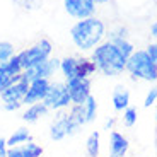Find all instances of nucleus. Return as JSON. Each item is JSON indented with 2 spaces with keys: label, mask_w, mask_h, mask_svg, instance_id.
Listing matches in <instances>:
<instances>
[{
  "label": "nucleus",
  "mask_w": 157,
  "mask_h": 157,
  "mask_svg": "<svg viewBox=\"0 0 157 157\" xmlns=\"http://www.w3.org/2000/svg\"><path fill=\"white\" fill-rule=\"evenodd\" d=\"M50 82L51 80H48V78H36V80L29 82V89L22 99L24 106H31V104H36V102H43L44 96L48 92V87H50Z\"/></svg>",
  "instance_id": "11"
},
{
  "label": "nucleus",
  "mask_w": 157,
  "mask_h": 157,
  "mask_svg": "<svg viewBox=\"0 0 157 157\" xmlns=\"http://www.w3.org/2000/svg\"><path fill=\"white\" fill-rule=\"evenodd\" d=\"M28 142H31V132L28 128H17L7 138V145H9V149H12V147H19L22 144H28Z\"/></svg>",
  "instance_id": "18"
},
{
  "label": "nucleus",
  "mask_w": 157,
  "mask_h": 157,
  "mask_svg": "<svg viewBox=\"0 0 157 157\" xmlns=\"http://www.w3.org/2000/svg\"><path fill=\"white\" fill-rule=\"evenodd\" d=\"M51 51H53L51 41L43 38V39H39L36 44H33V46L22 50L21 53H17V58H19L22 70H26V68H31L34 65H38V63L48 60L51 56Z\"/></svg>",
  "instance_id": "4"
},
{
  "label": "nucleus",
  "mask_w": 157,
  "mask_h": 157,
  "mask_svg": "<svg viewBox=\"0 0 157 157\" xmlns=\"http://www.w3.org/2000/svg\"><path fill=\"white\" fill-rule=\"evenodd\" d=\"M24 106L22 101H10V102H4V109L7 111H17Z\"/></svg>",
  "instance_id": "26"
},
{
  "label": "nucleus",
  "mask_w": 157,
  "mask_h": 157,
  "mask_svg": "<svg viewBox=\"0 0 157 157\" xmlns=\"http://www.w3.org/2000/svg\"><path fill=\"white\" fill-rule=\"evenodd\" d=\"M154 104H157V86L150 87V90L145 96V101H144V106L145 108H150V106H154Z\"/></svg>",
  "instance_id": "25"
},
{
  "label": "nucleus",
  "mask_w": 157,
  "mask_h": 157,
  "mask_svg": "<svg viewBox=\"0 0 157 157\" xmlns=\"http://www.w3.org/2000/svg\"><path fill=\"white\" fill-rule=\"evenodd\" d=\"M43 104L51 111H63L72 106L70 94H68L65 82H50L48 92L43 99Z\"/></svg>",
  "instance_id": "5"
},
{
  "label": "nucleus",
  "mask_w": 157,
  "mask_h": 157,
  "mask_svg": "<svg viewBox=\"0 0 157 157\" xmlns=\"http://www.w3.org/2000/svg\"><path fill=\"white\" fill-rule=\"evenodd\" d=\"M123 113V125L128 126V128H132V126L137 123V109L132 106H128L125 111H121Z\"/></svg>",
  "instance_id": "24"
},
{
  "label": "nucleus",
  "mask_w": 157,
  "mask_h": 157,
  "mask_svg": "<svg viewBox=\"0 0 157 157\" xmlns=\"http://www.w3.org/2000/svg\"><path fill=\"white\" fill-rule=\"evenodd\" d=\"M58 70H60V60L58 58H51L50 56L48 60L38 63V65H34V67L22 70L21 78L26 80V82H33V80H36V78H48V80H50Z\"/></svg>",
  "instance_id": "6"
},
{
  "label": "nucleus",
  "mask_w": 157,
  "mask_h": 157,
  "mask_svg": "<svg viewBox=\"0 0 157 157\" xmlns=\"http://www.w3.org/2000/svg\"><path fill=\"white\" fill-rule=\"evenodd\" d=\"M14 55V44L10 41H0V63L9 62Z\"/></svg>",
  "instance_id": "23"
},
{
  "label": "nucleus",
  "mask_w": 157,
  "mask_h": 157,
  "mask_svg": "<svg viewBox=\"0 0 157 157\" xmlns=\"http://www.w3.org/2000/svg\"><path fill=\"white\" fill-rule=\"evenodd\" d=\"M86 150H87V155L89 157H99V152H101V133H99L98 130L92 132L87 137Z\"/></svg>",
  "instance_id": "19"
},
{
  "label": "nucleus",
  "mask_w": 157,
  "mask_h": 157,
  "mask_svg": "<svg viewBox=\"0 0 157 157\" xmlns=\"http://www.w3.org/2000/svg\"><path fill=\"white\" fill-rule=\"evenodd\" d=\"M48 108L44 106L43 102H36V104H31V106L26 108V111L22 113V120L26 123H36L38 120H41L43 116L48 114Z\"/></svg>",
  "instance_id": "16"
},
{
  "label": "nucleus",
  "mask_w": 157,
  "mask_h": 157,
  "mask_svg": "<svg viewBox=\"0 0 157 157\" xmlns=\"http://www.w3.org/2000/svg\"><path fill=\"white\" fill-rule=\"evenodd\" d=\"M155 120H157V108H155Z\"/></svg>",
  "instance_id": "35"
},
{
  "label": "nucleus",
  "mask_w": 157,
  "mask_h": 157,
  "mask_svg": "<svg viewBox=\"0 0 157 157\" xmlns=\"http://www.w3.org/2000/svg\"><path fill=\"white\" fill-rule=\"evenodd\" d=\"M111 101H113V108L116 111H125L130 106V90L125 86H116L113 90V96H111Z\"/></svg>",
  "instance_id": "15"
},
{
  "label": "nucleus",
  "mask_w": 157,
  "mask_h": 157,
  "mask_svg": "<svg viewBox=\"0 0 157 157\" xmlns=\"http://www.w3.org/2000/svg\"><path fill=\"white\" fill-rule=\"evenodd\" d=\"M7 157H26V155H24V152H22L21 147H12V149H9Z\"/></svg>",
  "instance_id": "28"
},
{
  "label": "nucleus",
  "mask_w": 157,
  "mask_h": 157,
  "mask_svg": "<svg viewBox=\"0 0 157 157\" xmlns=\"http://www.w3.org/2000/svg\"><path fill=\"white\" fill-rule=\"evenodd\" d=\"M155 144H157V130H155Z\"/></svg>",
  "instance_id": "34"
},
{
  "label": "nucleus",
  "mask_w": 157,
  "mask_h": 157,
  "mask_svg": "<svg viewBox=\"0 0 157 157\" xmlns=\"http://www.w3.org/2000/svg\"><path fill=\"white\" fill-rule=\"evenodd\" d=\"M90 60L94 62L98 72L108 77H118L125 72L128 58L123 56V53L118 50L116 44L106 39L90 51Z\"/></svg>",
  "instance_id": "2"
},
{
  "label": "nucleus",
  "mask_w": 157,
  "mask_h": 157,
  "mask_svg": "<svg viewBox=\"0 0 157 157\" xmlns=\"http://www.w3.org/2000/svg\"><path fill=\"white\" fill-rule=\"evenodd\" d=\"M147 53L150 55V58H152L154 65L157 67V41H155V43H150L149 46H147Z\"/></svg>",
  "instance_id": "27"
},
{
  "label": "nucleus",
  "mask_w": 157,
  "mask_h": 157,
  "mask_svg": "<svg viewBox=\"0 0 157 157\" xmlns=\"http://www.w3.org/2000/svg\"><path fill=\"white\" fill-rule=\"evenodd\" d=\"M104 38H106V26L96 16L77 21L70 28L72 43L80 51H92L102 43Z\"/></svg>",
  "instance_id": "1"
},
{
  "label": "nucleus",
  "mask_w": 157,
  "mask_h": 157,
  "mask_svg": "<svg viewBox=\"0 0 157 157\" xmlns=\"http://www.w3.org/2000/svg\"><path fill=\"white\" fill-rule=\"evenodd\" d=\"M29 89V82L19 78L17 82H14L12 86H9L5 90H2V94H0V99L2 102H10V101H22L26 92Z\"/></svg>",
  "instance_id": "12"
},
{
  "label": "nucleus",
  "mask_w": 157,
  "mask_h": 157,
  "mask_svg": "<svg viewBox=\"0 0 157 157\" xmlns=\"http://www.w3.org/2000/svg\"><path fill=\"white\" fill-rule=\"evenodd\" d=\"M21 74H22V67H21L17 55H14L9 62L0 63V80L5 86V89L14 82H17L21 78Z\"/></svg>",
  "instance_id": "10"
},
{
  "label": "nucleus",
  "mask_w": 157,
  "mask_h": 157,
  "mask_svg": "<svg viewBox=\"0 0 157 157\" xmlns=\"http://www.w3.org/2000/svg\"><path fill=\"white\" fill-rule=\"evenodd\" d=\"M113 126H114V118H109L106 121V125H104V128L106 130H113Z\"/></svg>",
  "instance_id": "31"
},
{
  "label": "nucleus",
  "mask_w": 157,
  "mask_h": 157,
  "mask_svg": "<svg viewBox=\"0 0 157 157\" xmlns=\"http://www.w3.org/2000/svg\"><path fill=\"white\" fill-rule=\"evenodd\" d=\"M126 72L133 80H145V82H155L157 80V67L154 65L147 50H135L128 60H126Z\"/></svg>",
  "instance_id": "3"
},
{
  "label": "nucleus",
  "mask_w": 157,
  "mask_h": 157,
  "mask_svg": "<svg viewBox=\"0 0 157 157\" xmlns=\"http://www.w3.org/2000/svg\"><path fill=\"white\" fill-rule=\"evenodd\" d=\"M77 133V130L72 126L70 120H68V114L67 111H58V114L55 116V120L51 121V126H50V137L51 140L55 142H60L63 138L70 137V135Z\"/></svg>",
  "instance_id": "8"
},
{
  "label": "nucleus",
  "mask_w": 157,
  "mask_h": 157,
  "mask_svg": "<svg viewBox=\"0 0 157 157\" xmlns=\"http://www.w3.org/2000/svg\"><path fill=\"white\" fill-rule=\"evenodd\" d=\"M9 154V145L5 138H0V157H7Z\"/></svg>",
  "instance_id": "29"
},
{
  "label": "nucleus",
  "mask_w": 157,
  "mask_h": 157,
  "mask_svg": "<svg viewBox=\"0 0 157 157\" xmlns=\"http://www.w3.org/2000/svg\"><path fill=\"white\" fill-rule=\"evenodd\" d=\"M130 149V142L120 132H111L109 133V157H125Z\"/></svg>",
  "instance_id": "13"
},
{
  "label": "nucleus",
  "mask_w": 157,
  "mask_h": 157,
  "mask_svg": "<svg viewBox=\"0 0 157 157\" xmlns=\"http://www.w3.org/2000/svg\"><path fill=\"white\" fill-rule=\"evenodd\" d=\"M68 120H70L72 126L78 132V128L84 125H87V118H86V109H84V104H72L67 111Z\"/></svg>",
  "instance_id": "17"
},
{
  "label": "nucleus",
  "mask_w": 157,
  "mask_h": 157,
  "mask_svg": "<svg viewBox=\"0 0 157 157\" xmlns=\"http://www.w3.org/2000/svg\"><path fill=\"white\" fill-rule=\"evenodd\" d=\"M65 84H67L72 104H84L86 99L90 96V78L75 77L70 80H65Z\"/></svg>",
  "instance_id": "9"
},
{
  "label": "nucleus",
  "mask_w": 157,
  "mask_h": 157,
  "mask_svg": "<svg viewBox=\"0 0 157 157\" xmlns=\"http://www.w3.org/2000/svg\"><path fill=\"white\" fill-rule=\"evenodd\" d=\"M63 7L70 17L77 21L92 17L96 14V4L94 0H63Z\"/></svg>",
  "instance_id": "7"
},
{
  "label": "nucleus",
  "mask_w": 157,
  "mask_h": 157,
  "mask_svg": "<svg viewBox=\"0 0 157 157\" xmlns=\"http://www.w3.org/2000/svg\"><path fill=\"white\" fill-rule=\"evenodd\" d=\"M150 36H152V38L157 41V21L152 24V26H150Z\"/></svg>",
  "instance_id": "30"
},
{
  "label": "nucleus",
  "mask_w": 157,
  "mask_h": 157,
  "mask_svg": "<svg viewBox=\"0 0 157 157\" xmlns=\"http://www.w3.org/2000/svg\"><path fill=\"white\" fill-rule=\"evenodd\" d=\"M60 72L65 77V80L80 77V58L77 56H65L60 60Z\"/></svg>",
  "instance_id": "14"
},
{
  "label": "nucleus",
  "mask_w": 157,
  "mask_h": 157,
  "mask_svg": "<svg viewBox=\"0 0 157 157\" xmlns=\"http://www.w3.org/2000/svg\"><path fill=\"white\" fill-rule=\"evenodd\" d=\"M21 149H22L24 155L26 157H41L43 155V147L38 145L36 142H28V144H22V145H19Z\"/></svg>",
  "instance_id": "21"
},
{
  "label": "nucleus",
  "mask_w": 157,
  "mask_h": 157,
  "mask_svg": "<svg viewBox=\"0 0 157 157\" xmlns=\"http://www.w3.org/2000/svg\"><path fill=\"white\" fill-rule=\"evenodd\" d=\"M2 90H5V86L2 84V80H0V94H2Z\"/></svg>",
  "instance_id": "33"
},
{
  "label": "nucleus",
  "mask_w": 157,
  "mask_h": 157,
  "mask_svg": "<svg viewBox=\"0 0 157 157\" xmlns=\"http://www.w3.org/2000/svg\"><path fill=\"white\" fill-rule=\"evenodd\" d=\"M84 109H86V118H87V123H92L98 116V101L92 94L86 99L84 102Z\"/></svg>",
  "instance_id": "20"
},
{
  "label": "nucleus",
  "mask_w": 157,
  "mask_h": 157,
  "mask_svg": "<svg viewBox=\"0 0 157 157\" xmlns=\"http://www.w3.org/2000/svg\"><path fill=\"white\" fill-rule=\"evenodd\" d=\"M108 41H118V39H128V29L125 26H114L109 31H106Z\"/></svg>",
  "instance_id": "22"
},
{
  "label": "nucleus",
  "mask_w": 157,
  "mask_h": 157,
  "mask_svg": "<svg viewBox=\"0 0 157 157\" xmlns=\"http://www.w3.org/2000/svg\"><path fill=\"white\" fill-rule=\"evenodd\" d=\"M109 0H94V4L96 5H104V4H108Z\"/></svg>",
  "instance_id": "32"
}]
</instances>
